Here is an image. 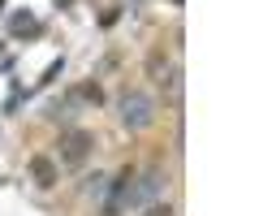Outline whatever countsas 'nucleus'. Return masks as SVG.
<instances>
[{"label": "nucleus", "mask_w": 259, "mask_h": 216, "mask_svg": "<svg viewBox=\"0 0 259 216\" xmlns=\"http://www.w3.org/2000/svg\"><path fill=\"white\" fill-rule=\"evenodd\" d=\"M121 121H125V130H147L156 121V100L147 91H125L121 95Z\"/></svg>", "instance_id": "obj_1"}, {"label": "nucleus", "mask_w": 259, "mask_h": 216, "mask_svg": "<svg viewBox=\"0 0 259 216\" xmlns=\"http://www.w3.org/2000/svg\"><path fill=\"white\" fill-rule=\"evenodd\" d=\"M56 147H61V164L65 169H82L87 160H91V151H95V134L91 130H65Z\"/></svg>", "instance_id": "obj_2"}, {"label": "nucleus", "mask_w": 259, "mask_h": 216, "mask_svg": "<svg viewBox=\"0 0 259 216\" xmlns=\"http://www.w3.org/2000/svg\"><path fill=\"white\" fill-rule=\"evenodd\" d=\"M130 186H134V169L125 164V169H121L117 178L108 182V203H104V216H117L121 207L130 203Z\"/></svg>", "instance_id": "obj_3"}, {"label": "nucleus", "mask_w": 259, "mask_h": 216, "mask_svg": "<svg viewBox=\"0 0 259 216\" xmlns=\"http://www.w3.org/2000/svg\"><path fill=\"white\" fill-rule=\"evenodd\" d=\"M164 173L160 169H151V173H143V178H134V186H130V203H151V199L164 190Z\"/></svg>", "instance_id": "obj_4"}, {"label": "nucleus", "mask_w": 259, "mask_h": 216, "mask_svg": "<svg viewBox=\"0 0 259 216\" xmlns=\"http://www.w3.org/2000/svg\"><path fill=\"white\" fill-rule=\"evenodd\" d=\"M30 182H35L39 190H52L56 182H61V164H56L52 156H30Z\"/></svg>", "instance_id": "obj_5"}, {"label": "nucleus", "mask_w": 259, "mask_h": 216, "mask_svg": "<svg viewBox=\"0 0 259 216\" xmlns=\"http://www.w3.org/2000/svg\"><path fill=\"white\" fill-rule=\"evenodd\" d=\"M74 100L100 108V104H104V87H100V82H78V87H74Z\"/></svg>", "instance_id": "obj_6"}, {"label": "nucleus", "mask_w": 259, "mask_h": 216, "mask_svg": "<svg viewBox=\"0 0 259 216\" xmlns=\"http://www.w3.org/2000/svg\"><path fill=\"white\" fill-rule=\"evenodd\" d=\"M13 35H39V22L30 18V13H18V18H13Z\"/></svg>", "instance_id": "obj_7"}, {"label": "nucleus", "mask_w": 259, "mask_h": 216, "mask_svg": "<svg viewBox=\"0 0 259 216\" xmlns=\"http://www.w3.org/2000/svg\"><path fill=\"white\" fill-rule=\"evenodd\" d=\"M61 69H65V61H61V57H56V61H52V65H48V69H44V78H39V87H48V82H56V74H61Z\"/></svg>", "instance_id": "obj_8"}, {"label": "nucleus", "mask_w": 259, "mask_h": 216, "mask_svg": "<svg viewBox=\"0 0 259 216\" xmlns=\"http://www.w3.org/2000/svg\"><path fill=\"white\" fill-rule=\"evenodd\" d=\"M147 65H151V74L160 78V69H168V61H164V52H151V57H147Z\"/></svg>", "instance_id": "obj_9"}, {"label": "nucleus", "mask_w": 259, "mask_h": 216, "mask_svg": "<svg viewBox=\"0 0 259 216\" xmlns=\"http://www.w3.org/2000/svg\"><path fill=\"white\" fill-rule=\"evenodd\" d=\"M143 216H173V207H168V203H147Z\"/></svg>", "instance_id": "obj_10"}, {"label": "nucleus", "mask_w": 259, "mask_h": 216, "mask_svg": "<svg viewBox=\"0 0 259 216\" xmlns=\"http://www.w3.org/2000/svg\"><path fill=\"white\" fill-rule=\"evenodd\" d=\"M87 195H104V178L95 173V178H87Z\"/></svg>", "instance_id": "obj_11"}]
</instances>
